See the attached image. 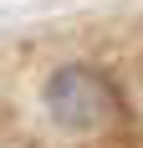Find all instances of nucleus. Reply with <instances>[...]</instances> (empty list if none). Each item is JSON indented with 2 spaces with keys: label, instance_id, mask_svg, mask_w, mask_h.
<instances>
[{
  "label": "nucleus",
  "instance_id": "nucleus-1",
  "mask_svg": "<svg viewBox=\"0 0 143 148\" xmlns=\"http://www.w3.org/2000/svg\"><path fill=\"white\" fill-rule=\"evenodd\" d=\"M46 112L72 133H92L118 118V97L107 87V77L87 72V66H61L46 82Z\"/></svg>",
  "mask_w": 143,
  "mask_h": 148
}]
</instances>
